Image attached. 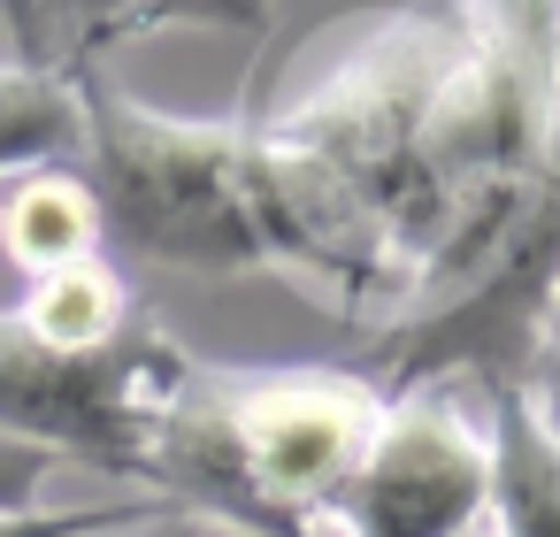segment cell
<instances>
[{
  "label": "cell",
  "instance_id": "cell-6",
  "mask_svg": "<svg viewBox=\"0 0 560 537\" xmlns=\"http://www.w3.org/2000/svg\"><path fill=\"white\" fill-rule=\"evenodd\" d=\"M101 238H108V223H101V200L78 162H39V170L0 177V254L24 277L78 269L101 254Z\"/></svg>",
  "mask_w": 560,
  "mask_h": 537
},
{
  "label": "cell",
  "instance_id": "cell-4",
  "mask_svg": "<svg viewBox=\"0 0 560 537\" xmlns=\"http://www.w3.org/2000/svg\"><path fill=\"white\" fill-rule=\"evenodd\" d=\"M192 353L154 323H124L116 338H47L16 307L0 315V437L39 445L55 460H93L108 476L147 468V437L162 399Z\"/></svg>",
  "mask_w": 560,
  "mask_h": 537
},
{
  "label": "cell",
  "instance_id": "cell-7",
  "mask_svg": "<svg viewBox=\"0 0 560 537\" xmlns=\"http://www.w3.org/2000/svg\"><path fill=\"white\" fill-rule=\"evenodd\" d=\"M491 529L560 537V430L522 384H491Z\"/></svg>",
  "mask_w": 560,
  "mask_h": 537
},
{
  "label": "cell",
  "instance_id": "cell-12",
  "mask_svg": "<svg viewBox=\"0 0 560 537\" xmlns=\"http://www.w3.org/2000/svg\"><path fill=\"white\" fill-rule=\"evenodd\" d=\"M0 16H9V32H16V47H24V62H39V70H47V0H0Z\"/></svg>",
  "mask_w": 560,
  "mask_h": 537
},
{
  "label": "cell",
  "instance_id": "cell-8",
  "mask_svg": "<svg viewBox=\"0 0 560 537\" xmlns=\"http://www.w3.org/2000/svg\"><path fill=\"white\" fill-rule=\"evenodd\" d=\"M162 24H223V32H261L269 0H101V9L55 47V70L93 62L101 47H116L124 32H162Z\"/></svg>",
  "mask_w": 560,
  "mask_h": 537
},
{
  "label": "cell",
  "instance_id": "cell-2",
  "mask_svg": "<svg viewBox=\"0 0 560 537\" xmlns=\"http://www.w3.org/2000/svg\"><path fill=\"white\" fill-rule=\"evenodd\" d=\"M384 392L346 369H185L154 415L147 468L177 514L246 537H323Z\"/></svg>",
  "mask_w": 560,
  "mask_h": 537
},
{
  "label": "cell",
  "instance_id": "cell-5",
  "mask_svg": "<svg viewBox=\"0 0 560 537\" xmlns=\"http://www.w3.org/2000/svg\"><path fill=\"white\" fill-rule=\"evenodd\" d=\"M491 522V422L460 407V384L384 399L323 537H476Z\"/></svg>",
  "mask_w": 560,
  "mask_h": 537
},
{
  "label": "cell",
  "instance_id": "cell-11",
  "mask_svg": "<svg viewBox=\"0 0 560 537\" xmlns=\"http://www.w3.org/2000/svg\"><path fill=\"white\" fill-rule=\"evenodd\" d=\"M522 392H529V399H537V415L560 430V307H552V323H545V346H537V361H529Z\"/></svg>",
  "mask_w": 560,
  "mask_h": 537
},
{
  "label": "cell",
  "instance_id": "cell-10",
  "mask_svg": "<svg viewBox=\"0 0 560 537\" xmlns=\"http://www.w3.org/2000/svg\"><path fill=\"white\" fill-rule=\"evenodd\" d=\"M55 476V453L0 437V506H39V483Z\"/></svg>",
  "mask_w": 560,
  "mask_h": 537
},
{
  "label": "cell",
  "instance_id": "cell-3",
  "mask_svg": "<svg viewBox=\"0 0 560 537\" xmlns=\"http://www.w3.org/2000/svg\"><path fill=\"white\" fill-rule=\"evenodd\" d=\"M460 0H407L376 16L346 47V62L323 70L300 101L261 116L369 215V231L399 254L407 277L438 238V101L460 62Z\"/></svg>",
  "mask_w": 560,
  "mask_h": 537
},
{
  "label": "cell",
  "instance_id": "cell-13",
  "mask_svg": "<svg viewBox=\"0 0 560 537\" xmlns=\"http://www.w3.org/2000/svg\"><path fill=\"white\" fill-rule=\"evenodd\" d=\"M476 537H499V529H491V522H483V529H476Z\"/></svg>",
  "mask_w": 560,
  "mask_h": 537
},
{
  "label": "cell",
  "instance_id": "cell-1",
  "mask_svg": "<svg viewBox=\"0 0 560 537\" xmlns=\"http://www.w3.org/2000/svg\"><path fill=\"white\" fill-rule=\"evenodd\" d=\"M78 93V170L116 246L162 269H292L346 315L399 307L407 269L369 215L261 116H162L116 93L93 62L62 70Z\"/></svg>",
  "mask_w": 560,
  "mask_h": 537
},
{
  "label": "cell",
  "instance_id": "cell-9",
  "mask_svg": "<svg viewBox=\"0 0 560 537\" xmlns=\"http://www.w3.org/2000/svg\"><path fill=\"white\" fill-rule=\"evenodd\" d=\"M162 514H170L162 491L108 499V506H70V514H55V506H0V537H124V529H147Z\"/></svg>",
  "mask_w": 560,
  "mask_h": 537
}]
</instances>
